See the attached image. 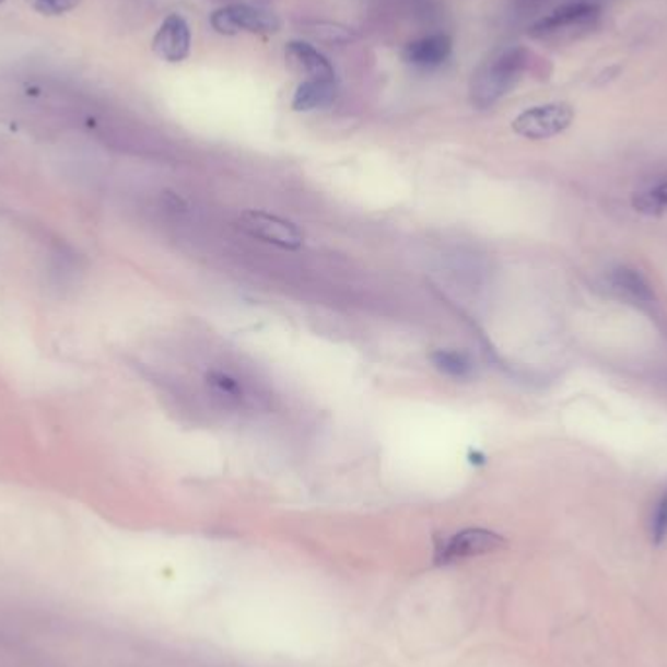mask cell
Here are the masks:
<instances>
[{"label":"cell","instance_id":"7","mask_svg":"<svg viewBox=\"0 0 667 667\" xmlns=\"http://www.w3.org/2000/svg\"><path fill=\"white\" fill-rule=\"evenodd\" d=\"M154 54L168 63H182L191 49V32L180 14H171L164 20L153 39Z\"/></svg>","mask_w":667,"mask_h":667},{"label":"cell","instance_id":"1","mask_svg":"<svg viewBox=\"0 0 667 667\" xmlns=\"http://www.w3.org/2000/svg\"><path fill=\"white\" fill-rule=\"evenodd\" d=\"M531 54L525 47H507L480 65L470 81V104L478 109L492 108L514 91L529 71Z\"/></svg>","mask_w":667,"mask_h":667},{"label":"cell","instance_id":"6","mask_svg":"<svg viewBox=\"0 0 667 667\" xmlns=\"http://www.w3.org/2000/svg\"><path fill=\"white\" fill-rule=\"evenodd\" d=\"M238 229L253 238L285 250H299L305 243V235L295 223L264 211H244L243 215L238 217Z\"/></svg>","mask_w":667,"mask_h":667},{"label":"cell","instance_id":"11","mask_svg":"<svg viewBox=\"0 0 667 667\" xmlns=\"http://www.w3.org/2000/svg\"><path fill=\"white\" fill-rule=\"evenodd\" d=\"M609 281H611V285H613L617 291L627 293L629 297L636 299V301H641V303H654V301H656V293H654L652 283H650V281L646 280V276H644L641 270H636V268H631V266H619V268H615V270L611 271Z\"/></svg>","mask_w":667,"mask_h":667},{"label":"cell","instance_id":"12","mask_svg":"<svg viewBox=\"0 0 667 667\" xmlns=\"http://www.w3.org/2000/svg\"><path fill=\"white\" fill-rule=\"evenodd\" d=\"M433 367L449 379H470L477 370V363L467 352L459 350H435L430 353Z\"/></svg>","mask_w":667,"mask_h":667},{"label":"cell","instance_id":"5","mask_svg":"<svg viewBox=\"0 0 667 667\" xmlns=\"http://www.w3.org/2000/svg\"><path fill=\"white\" fill-rule=\"evenodd\" d=\"M211 26L221 36L246 34H276L281 20L270 10L254 9L248 4H226L211 14Z\"/></svg>","mask_w":667,"mask_h":667},{"label":"cell","instance_id":"15","mask_svg":"<svg viewBox=\"0 0 667 667\" xmlns=\"http://www.w3.org/2000/svg\"><path fill=\"white\" fill-rule=\"evenodd\" d=\"M208 383L211 387L215 388L219 397L231 398V400H238L241 398V385L233 377L225 375V373H219V371L209 373Z\"/></svg>","mask_w":667,"mask_h":667},{"label":"cell","instance_id":"9","mask_svg":"<svg viewBox=\"0 0 667 667\" xmlns=\"http://www.w3.org/2000/svg\"><path fill=\"white\" fill-rule=\"evenodd\" d=\"M452 49V37L445 36V34H433V36L422 37L418 42L408 44L405 49V61L414 67H422V69H433L449 59Z\"/></svg>","mask_w":667,"mask_h":667},{"label":"cell","instance_id":"18","mask_svg":"<svg viewBox=\"0 0 667 667\" xmlns=\"http://www.w3.org/2000/svg\"><path fill=\"white\" fill-rule=\"evenodd\" d=\"M217 2H231V0H217Z\"/></svg>","mask_w":667,"mask_h":667},{"label":"cell","instance_id":"14","mask_svg":"<svg viewBox=\"0 0 667 667\" xmlns=\"http://www.w3.org/2000/svg\"><path fill=\"white\" fill-rule=\"evenodd\" d=\"M650 541L654 547H664L667 542V488L659 494L650 515Z\"/></svg>","mask_w":667,"mask_h":667},{"label":"cell","instance_id":"13","mask_svg":"<svg viewBox=\"0 0 667 667\" xmlns=\"http://www.w3.org/2000/svg\"><path fill=\"white\" fill-rule=\"evenodd\" d=\"M632 208L644 215H662L667 211V172L656 176L646 188L632 196Z\"/></svg>","mask_w":667,"mask_h":667},{"label":"cell","instance_id":"8","mask_svg":"<svg viewBox=\"0 0 667 667\" xmlns=\"http://www.w3.org/2000/svg\"><path fill=\"white\" fill-rule=\"evenodd\" d=\"M285 59L293 71L307 77V81H332L334 67L318 49L305 42H291L285 47Z\"/></svg>","mask_w":667,"mask_h":667},{"label":"cell","instance_id":"4","mask_svg":"<svg viewBox=\"0 0 667 667\" xmlns=\"http://www.w3.org/2000/svg\"><path fill=\"white\" fill-rule=\"evenodd\" d=\"M504 547L505 539L502 535L490 531V529H482V527H469V529H463V531L443 539L437 545L435 562L445 566V564L484 557V554L496 552Z\"/></svg>","mask_w":667,"mask_h":667},{"label":"cell","instance_id":"19","mask_svg":"<svg viewBox=\"0 0 667 667\" xmlns=\"http://www.w3.org/2000/svg\"><path fill=\"white\" fill-rule=\"evenodd\" d=\"M2 2H4V0H0V4H2Z\"/></svg>","mask_w":667,"mask_h":667},{"label":"cell","instance_id":"2","mask_svg":"<svg viewBox=\"0 0 667 667\" xmlns=\"http://www.w3.org/2000/svg\"><path fill=\"white\" fill-rule=\"evenodd\" d=\"M604 10L596 2L572 0L552 10L545 19L537 20L529 27V37L550 44V46H570L580 39H586L601 26Z\"/></svg>","mask_w":667,"mask_h":667},{"label":"cell","instance_id":"17","mask_svg":"<svg viewBox=\"0 0 667 667\" xmlns=\"http://www.w3.org/2000/svg\"><path fill=\"white\" fill-rule=\"evenodd\" d=\"M582 2H596V4H599V0H582Z\"/></svg>","mask_w":667,"mask_h":667},{"label":"cell","instance_id":"10","mask_svg":"<svg viewBox=\"0 0 667 667\" xmlns=\"http://www.w3.org/2000/svg\"><path fill=\"white\" fill-rule=\"evenodd\" d=\"M338 96L336 81H305L299 86L293 96L295 112H313V109L328 108Z\"/></svg>","mask_w":667,"mask_h":667},{"label":"cell","instance_id":"16","mask_svg":"<svg viewBox=\"0 0 667 667\" xmlns=\"http://www.w3.org/2000/svg\"><path fill=\"white\" fill-rule=\"evenodd\" d=\"M32 9L46 16H61L69 10L77 9L82 0H27Z\"/></svg>","mask_w":667,"mask_h":667},{"label":"cell","instance_id":"3","mask_svg":"<svg viewBox=\"0 0 667 667\" xmlns=\"http://www.w3.org/2000/svg\"><path fill=\"white\" fill-rule=\"evenodd\" d=\"M576 112L566 102H552L525 109L512 121V129L519 137L542 141L560 136L574 124Z\"/></svg>","mask_w":667,"mask_h":667}]
</instances>
